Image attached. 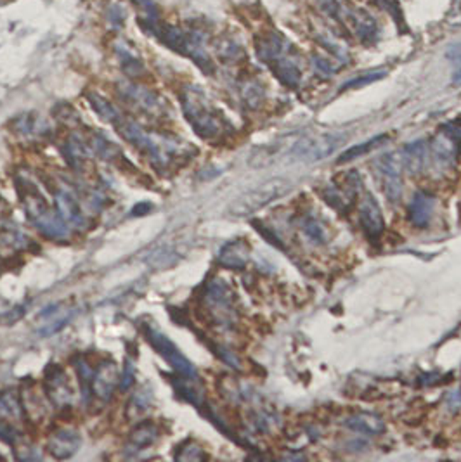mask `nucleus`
Returning a JSON list of instances; mask_svg holds the SVG:
<instances>
[{"mask_svg":"<svg viewBox=\"0 0 461 462\" xmlns=\"http://www.w3.org/2000/svg\"><path fill=\"white\" fill-rule=\"evenodd\" d=\"M446 58L452 63H461V43H452L446 50Z\"/></svg>","mask_w":461,"mask_h":462,"instance_id":"nucleus-38","label":"nucleus"},{"mask_svg":"<svg viewBox=\"0 0 461 462\" xmlns=\"http://www.w3.org/2000/svg\"><path fill=\"white\" fill-rule=\"evenodd\" d=\"M290 190V182L285 181V178H272V181L265 182V184L255 187V189L248 190L245 196H241L236 201V205L233 206L234 215H240V217H245V215H250L257 210L264 208L265 205L272 203L274 199L285 196Z\"/></svg>","mask_w":461,"mask_h":462,"instance_id":"nucleus-7","label":"nucleus"},{"mask_svg":"<svg viewBox=\"0 0 461 462\" xmlns=\"http://www.w3.org/2000/svg\"><path fill=\"white\" fill-rule=\"evenodd\" d=\"M452 83H455V85H461V68H458L456 73L452 75Z\"/></svg>","mask_w":461,"mask_h":462,"instance_id":"nucleus-40","label":"nucleus"},{"mask_svg":"<svg viewBox=\"0 0 461 462\" xmlns=\"http://www.w3.org/2000/svg\"><path fill=\"white\" fill-rule=\"evenodd\" d=\"M16 190L21 198L23 210H25L28 220L49 239H66L70 236L68 224L63 220L58 210H53L46 198L42 196L37 186L28 178H16Z\"/></svg>","mask_w":461,"mask_h":462,"instance_id":"nucleus-2","label":"nucleus"},{"mask_svg":"<svg viewBox=\"0 0 461 462\" xmlns=\"http://www.w3.org/2000/svg\"><path fill=\"white\" fill-rule=\"evenodd\" d=\"M458 144L460 139L455 130H440L434 139V142H432V151H434L437 161L446 163V165L451 163L456 158V153H458Z\"/></svg>","mask_w":461,"mask_h":462,"instance_id":"nucleus-19","label":"nucleus"},{"mask_svg":"<svg viewBox=\"0 0 461 462\" xmlns=\"http://www.w3.org/2000/svg\"><path fill=\"white\" fill-rule=\"evenodd\" d=\"M340 135H309L293 144L292 154L299 161H319L333 153L340 146Z\"/></svg>","mask_w":461,"mask_h":462,"instance_id":"nucleus-9","label":"nucleus"},{"mask_svg":"<svg viewBox=\"0 0 461 462\" xmlns=\"http://www.w3.org/2000/svg\"><path fill=\"white\" fill-rule=\"evenodd\" d=\"M87 101H89V104L95 113L99 114V118L105 119L106 123H111V125H115V123L118 122V118L122 117L120 111L117 109L111 102L108 101L106 97H102L101 94L97 92H89L87 94Z\"/></svg>","mask_w":461,"mask_h":462,"instance_id":"nucleus-28","label":"nucleus"},{"mask_svg":"<svg viewBox=\"0 0 461 462\" xmlns=\"http://www.w3.org/2000/svg\"><path fill=\"white\" fill-rule=\"evenodd\" d=\"M43 392L55 409H70L73 405V390H71L65 369L58 364H51L43 376Z\"/></svg>","mask_w":461,"mask_h":462,"instance_id":"nucleus-10","label":"nucleus"},{"mask_svg":"<svg viewBox=\"0 0 461 462\" xmlns=\"http://www.w3.org/2000/svg\"><path fill=\"white\" fill-rule=\"evenodd\" d=\"M344 424L347 426L351 431L361 433L366 436H378L381 433H385V423L380 416L371 412H357L349 416L344 421Z\"/></svg>","mask_w":461,"mask_h":462,"instance_id":"nucleus-16","label":"nucleus"},{"mask_svg":"<svg viewBox=\"0 0 461 462\" xmlns=\"http://www.w3.org/2000/svg\"><path fill=\"white\" fill-rule=\"evenodd\" d=\"M201 308L205 310L210 321L217 326L229 328L236 321L233 293L221 279H212L205 284L203 294H201Z\"/></svg>","mask_w":461,"mask_h":462,"instance_id":"nucleus-4","label":"nucleus"},{"mask_svg":"<svg viewBox=\"0 0 461 462\" xmlns=\"http://www.w3.org/2000/svg\"><path fill=\"white\" fill-rule=\"evenodd\" d=\"M271 68L274 75H276V78L280 80L283 85L290 87V89H297V87L300 85L302 71L300 68L292 61V59L285 58L283 55V58L276 59V61L271 63Z\"/></svg>","mask_w":461,"mask_h":462,"instance_id":"nucleus-25","label":"nucleus"},{"mask_svg":"<svg viewBox=\"0 0 461 462\" xmlns=\"http://www.w3.org/2000/svg\"><path fill=\"white\" fill-rule=\"evenodd\" d=\"M359 215H361V224H363V229L364 232H366V236L369 239H373V241L378 239L381 236V232H383L385 224H383V215H381L378 203H376V199L373 198V194L366 193L363 203H361Z\"/></svg>","mask_w":461,"mask_h":462,"instance_id":"nucleus-14","label":"nucleus"},{"mask_svg":"<svg viewBox=\"0 0 461 462\" xmlns=\"http://www.w3.org/2000/svg\"><path fill=\"white\" fill-rule=\"evenodd\" d=\"M387 141H388V134L376 135V137L369 139V141H366V142H361V144H357V146H352L351 149H347L345 153H341L340 158L337 159V163H339V165H344V163L354 161V159L364 156V154H369L371 151H375L376 147L383 146Z\"/></svg>","mask_w":461,"mask_h":462,"instance_id":"nucleus-27","label":"nucleus"},{"mask_svg":"<svg viewBox=\"0 0 461 462\" xmlns=\"http://www.w3.org/2000/svg\"><path fill=\"white\" fill-rule=\"evenodd\" d=\"M217 54L218 58L224 59V61L228 63H234V61H240L241 58H243V49H241V45L238 42H234V40L231 38H226L222 40V42L217 43Z\"/></svg>","mask_w":461,"mask_h":462,"instance_id":"nucleus-30","label":"nucleus"},{"mask_svg":"<svg viewBox=\"0 0 461 462\" xmlns=\"http://www.w3.org/2000/svg\"><path fill=\"white\" fill-rule=\"evenodd\" d=\"M51 190H53L54 194L55 210H58L66 224H71L73 227H82L85 224V217H83L80 203H78V199L75 198V194L71 193L70 189H65V187L61 186H55V187H51Z\"/></svg>","mask_w":461,"mask_h":462,"instance_id":"nucleus-13","label":"nucleus"},{"mask_svg":"<svg viewBox=\"0 0 461 462\" xmlns=\"http://www.w3.org/2000/svg\"><path fill=\"white\" fill-rule=\"evenodd\" d=\"M87 144H89L90 153L99 156L101 159H106V161H117V159H123V154L120 151V147L113 142L108 141L105 135L101 134H94L90 132L85 137Z\"/></svg>","mask_w":461,"mask_h":462,"instance_id":"nucleus-24","label":"nucleus"},{"mask_svg":"<svg viewBox=\"0 0 461 462\" xmlns=\"http://www.w3.org/2000/svg\"><path fill=\"white\" fill-rule=\"evenodd\" d=\"M255 47H257L258 59L264 63H267V65H271V63L276 61V59L283 58L288 43H286V40L281 37L280 33L271 31V33L262 35V37L257 40Z\"/></svg>","mask_w":461,"mask_h":462,"instance_id":"nucleus-17","label":"nucleus"},{"mask_svg":"<svg viewBox=\"0 0 461 462\" xmlns=\"http://www.w3.org/2000/svg\"><path fill=\"white\" fill-rule=\"evenodd\" d=\"M176 459L179 461H205L206 453L203 448L196 444V441L188 440L181 445L176 453Z\"/></svg>","mask_w":461,"mask_h":462,"instance_id":"nucleus-31","label":"nucleus"},{"mask_svg":"<svg viewBox=\"0 0 461 462\" xmlns=\"http://www.w3.org/2000/svg\"><path fill=\"white\" fill-rule=\"evenodd\" d=\"M403 170L404 166L399 154H383L376 161L381 189L391 203H399L403 198Z\"/></svg>","mask_w":461,"mask_h":462,"instance_id":"nucleus-8","label":"nucleus"},{"mask_svg":"<svg viewBox=\"0 0 461 462\" xmlns=\"http://www.w3.org/2000/svg\"><path fill=\"white\" fill-rule=\"evenodd\" d=\"M108 19L115 26H122L123 21H125V13H123L120 6H111L108 11Z\"/></svg>","mask_w":461,"mask_h":462,"instance_id":"nucleus-36","label":"nucleus"},{"mask_svg":"<svg viewBox=\"0 0 461 462\" xmlns=\"http://www.w3.org/2000/svg\"><path fill=\"white\" fill-rule=\"evenodd\" d=\"M23 316V310L21 308H14L13 312H7L6 316L0 317V322H4V324H13V322L19 321Z\"/></svg>","mask_w":461,"mask_h":462,"instance_id":"nucleus-39","label":"nucleus"},{"mask_svg":"<svg viewBox=\"0 0 461 462\" xmlns=\"http://www.w3.org/2000/svg\"><path fill=\"white\" fill-rule=\"evenodd\" d=\"M302 229H304V232L307 234V237H311L314 242H317V245L324 242L323 227H321L319 222L314 220V218H305V220L302 222Z\"/></svg>","mask_w":461,"mask_h":462,"instance_id":"nucleus-33","label":"nucleus"},{"mask_svg":"<svg viewBox=\"0 0 461 462\" xmlns=\"http://www.w3.org/2000/svg\"><path fill=\"white\" fill-rule=\"evenodd\" d=\"M118 367L115 362L105 360L94 369L92 385H90V393L94 398L101 402H108L113 397L115 390L118 388Z\"/></svg>","mask_w":461,"mask_h":462,"instance_id":"nucleus-11","label":"nucleus"},{"mask_svg":"<svg viewBox=\"0 0 461 462\" xmlns=\"http://www.w3.org/2000/svg\"><path fill=\"white\" fill-rule=\"evenodd\" d=\"M385 75H387V71H385V70H381V71H371V73L363 75V77L351 80V82L345 83V85L341 87V89H344V90H347V89H357V87L368 85V83H373V82H376V80H381V78L385 77Z\"/></svg>","mask_w":461,"mask_h":462,"instance_id":"nucleus-34","label":"nucleus"},{"mask_svg":"<svg viewBox=\"0 0 461 462\" xmlns=\"http://www.w3.org/2000/svg\"><path fill=\"white\" fill-rule=\"evenodd\" d=\"M82 438L77 429L73 428H59L47 440V452L58 461H65L73 457L77 450L80 448Z\"/></svg>","mask_w":461,"mask_h":462,"instance_id":"nucleus-12","label":"nucleus"},{"mask_svg":"<svg viewBox=\"0 0 461 462\" xmlns=\"http://www.w3.org/2000/svg\"><path fill=\"white\" fill-rule=\"evenodd\" d=\"M113 127L122 135L123 141L136 147L158 172L170 170L172 166H177L181 159H189L194 154V149H191L186 142H181L170 135L148 132L139 123L125 118L123 114Z\"/></svg>","mask_w":461,"mask_h":462,"instance_id":"nucleus-1","label":"nucleus"},{"mask_svg":"<svg viewBox=\"0 0 461 462\" xmlns=\"http://www.w3.org/2000/svg\"><path fill=\"white\" fill-rule=\"evenodd\" d=\"M117 92L127 106L134 111L146 114V117L163 118L166 117V101L158 95L154 90L142 87L139 83H118Z\"/></svg>","mask_w":461,"mask_h":462,"instance_id":"nucleus-6","label":"nucleus"},{"mask_svg":"<svg viewBox=\"0 0 461 462\" xmlns=\"http://www.w3.org/2000/svg\"><path fill=\"white\" fill-rule=\"evenodd\" d=\"M75 367H77V374H78V377H80L83 400L89 402V398L92 397V393H90V385H92L94 367H92V365H89V362H87L85 358H82V357L78 358L77 362H75Z\"/></svg>","mask_w":461,"mask_h":462,"instance_id":"nucleus-29","label":"nucleus"},{"mask_svg":"<svg viewBox=\"0 0 461 462\" xmlns=\"http://www.w3.org/2000/svg\"><path fill=\"white\" fill-rule=\"evenodd\" d=\"M25 407H23L19 395L13 390L0 392V421L9 424H18L25 419Z\"/></svg>","mask_w":461,"mask_h":462,"instance_id":"nucleus-20","label":"nucleus"},{"mask_svg":"<svg viewBox=\"0 0 461 462\" xmlns=\"http://www.w3.org/2000/svg\"><path fill=\"white\" fill-rule=\"evenodd\" d=\"M250 260V245L245 239H234L229 241L228 245L222 246L221 253H218L217 262L218 265L229 270H241L245 269Z\"/></svg>","mask_w":461,"mask_h":462,"instance_id":"nucleus-15","label":"nucleus"},{"mask_svg":"<svg viewBox=\"0 0 461 462\" xmlns=\"http://www.w3.org/2000/svg\"><path fill=\"white\" fill-rule=\"evenodd\" d=\"M142 333H144L149 345L169 362V365L174 369L176 376L191 377V380H198V377H200L198 376L196 367L193 365V362H191L188 357L182 355L181 350L177 348L174 341H170V338L166 336V334H163L161 331L153 328L151 324L142 326Z\"/></svg>","mask_w":461,"mask_h":462,"instance_id":"nucleus-5","label":"nucleus"},{"mask_svg":"<svg viewBox=\"0 0 461 462\" xmlns=\"http://www.w3.org/2000/svg\"><path fill=\"white\" fill-rule=\"evenodd\" d=\"M403 161L404 170H408L409 175H420L423 173L425 166H427V144L423 141H416L408 144L403 149Z\"/></svg>","mask_w":461,"mask_h":462,"instance_id":"nucleus-21","label":"nucleus"},{"mask_svg":"<svg viewBox=\"0 0 461 462\" xmlns=\"http://www.w3.org/2000/svg\"><path fill=\"white\" fill-rule=\"evenodd\" d=\"M134 380H136V372H134V367L130 364H125V370H123L122 376V390H129L130 386L134 385Z\"/></svg>","mask_w":461,"mask_h":462,"instance_id":"nucleus-37","label":"nucleus"},{"mask_svg":"<svg viewBox=\"0 0 461 462\" xmlns=\"http://www.w3.org/2000/svg\"><path fill=\"white\" fill-rule=\"evenodd\" d=\"M160 438V428L153 421H142L130 431L129 441L134 448L142 450L151 447Z\"/></svg>","mask_w":461,"mask_h":462,"instance_id":"nucleus-26","label":"nucleus"},{"mask_svg":"<svg viewBox=\"0 0 461 462\" xmlns=\"http://www.w3.org/2000/svg\"><path fill=\"white\" fill-rule=\"evenodd\" d=\"M314 65H316V70L319 71V73L326 75V77H329V75H333L335 71H339L337 70V66H333L326 58H314Z\"/></svg>","mask_w":461,"mask_h":462,"instance_id":"nucleus-35","label":"nucleus"},{"mask_svg":"<svg viewBox=\"0 0 461 462\" xmlns=\"http://www.w3.org/2000/svg\"><path fill=\"white\" fill-rule=\"evenodd\" d=\"M432 212H434V196L423 193V190L416 193L408 206L409 220L416 227L428 225V222L432 218Z\"/></svg>","mask_w":461,"mask_h":462,"instance_id":"nucleus-18","label":"nucleus"},{"mask_svg":"<svg viewBox=\"0 0 461 462\" xmlns=\"http://www.w3.org/2000/svg\"><path fill=\"white\" fill-rule=\"evenodd\" d=\"M182 113L196 135L205 141H213L224 132V119L221 113L196 87H186L181 92Z\"/></svg>","mask_w":461,"mask_h":462,"instance_id":"nucleus-3","label":"nucleus"},{"mask_svg":"<svg viewBox=\"0 0 461 462\" xmlns=\"http://www.w3.org/2000/svg\"><path fill=\"white\" fill-rule=\"evenodd\" d=\"M241 95H243L245 104L248 107H258L260 102L264 101V89L258 82H248L241 89Z\"/></svg>","mask_w":461,"mask_h":462,"instance_id":"nucleus-32","label":"nucleus"},{"mask_svg":"<svg viewBox=\"0 0 461 462\" xmlns=\"http://www.w3.org/2000/svg\"><path fill=\"white\" fill-rule=\"evenodd\" d=\"M117 58L120 61L122 71L130 78H141L146 75V66L142 63V59L139 58V54L134 53L127 43H120L117 45Z\"/></svg>","mask_w":461,"mask_h":462,"instance_id":"nucleus-23","label":"nucleus"},{"mask_svg":"<svg viewBox=\"0 0 461 462\" xmlns=\"http://www.w3.org/2000/svg\"><path fill=\"white\" fill-rule=\"evenodd\" d=\"M90 154L92 153H90L85 137H80L77 134H71L65 141V146H63V156H65L68 165L73 166V168L83 166V163L89 159Z\"/></svg>","mask_w":461,"mask_h":462,"instance_id":"nucleus-22","label":"nucleus"}]
</instances>
